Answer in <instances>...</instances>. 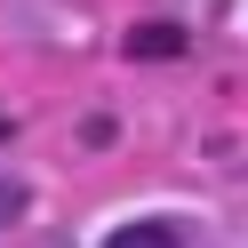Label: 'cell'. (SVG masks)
I'll use <instances>...</instances> for the list:
<instances>
[{"instance_id":"cell-1","label":"cell","mask_w":248,"mask_h":248,"mask_svg":"<svg viewBox=\"0 0 248 248\" xmlns=\"http://www.w3.org/2000/svg\"><path fill=\"white\" fill-rule=\"evenodd\" d=\"M104 248H184V232L168 224V216H136V224H120Z\"/></svg>"},{"instance_id":"cell-2","label":"cell","mask_w":248,"mask_h":248,"mask_svg":"<svg viewBox=\"0 0 248 248\" xmlns=\"http://www.w3.org/2000/svg\"><path fill=\"white\" fill-rule=\"evenodd\" d=\"M128 56H184V32H176V24H136Z\"/></svg>"}]
</instances>
